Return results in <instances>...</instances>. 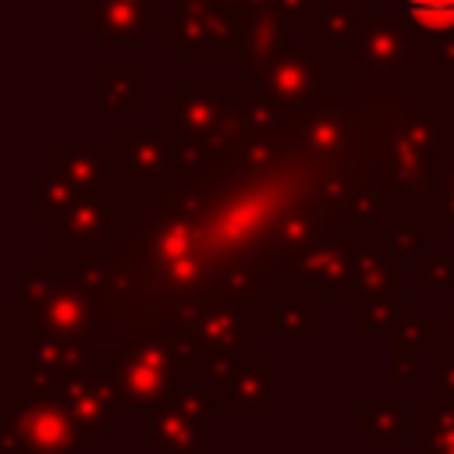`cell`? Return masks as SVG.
Returning <instances> with one entry per match:
<instances>
[{"mask_svg":"<svg viewBox=\"0 0 454 454\" xmlns=\"http://www.w3.org/2000/svg\"><path fill=\"white\" fill-rule=\"evenodd\" d=\"M121 387L124 401L131 411H153L170 404L188 390L184 376V355L177 337L160 340V337H138L128 340L121 351H114L106 362H99Z\"/></svg>","mask_w":454,"mask_h":454,"instance_id":"cell-1","label":"cell"},{"mask_svg":"<svg viewBox=\"0 0 454 454\" xmlns=\"http://www.w3.org/2000/svg\"><path fill=\"white\" fill-rule=\"evenodd\" d=\"M96 436L50 394H4L0 454H89Z\"/></svg>","mask_w":454,"mask_h":454,"instance_id":"cell-2","label":"cell"},{"mask_svg":"<svg viewBox=\"0 0 454 454\" xmlns=\"http://www.w3.org/2000/svg\"><path fill=\"white\" fill-rule=\"evenodd\" d=\"M273 383V358L262 351H245L238 358L216 362L213 376L206 383V397L213 404V415H273L270 401Z\"/></svg>","mask_w":454,"mask_h":454,"instance_id":"cell-3","label":"cell"},{"mask_svg":"<svg viewBox=\"0 0 454 454\" xmlns=\"http://www.w3.org/2000/svg\"><path fill=\"white\" fill-rule=\"evenodd\" d=\"M213 404L206 390H184L163 408L142 415L149 454H209Z\"/></svg>","mask_w":454,"mask_h":454,"instance_id":"cell-4","label":"cell"},{"mask_svg":"<svg viewBox=\"0 0 454 454\" xmlns=\"http://www.w3.org/2000/svg\"><path fill=\"white\" fill-rule=\"evenodd\" d=\"M21 305H25V316L35 323V330L85 348L89 305L78 291H71L67 284L53 280V277H43L35 266V273L25 277V284H21Z\"/></svg>","mask_w":454,"mask_h":454,"instance_id":"cell-5","label":"cell"},{"mask_svg":"<svg viewBox=\"0 0 454 454\" xmlns=\"http://www.w3.org/2000/svg\"><path fill=\"white\" fill-rule=\"evenodd\" d=\"M50 397H57V401L71 411V419H74L85 433H92L96 440L114 426V419L131 415V408H128V401H124L117 380H114L103 365H96V369H89V372H82V376L60 383Z\"/></svg>","mask_w":454,"mask_h":454,"instance_id":"cell-6","label":"cell"},{"mask_svg":"<svg viewBox=\"0 0 454 454\" xmlns=\"http://www.w3.org/2000/svg\"><path fill=\"white\" fill-rule=\"evenodd\" d=\"M355 429L369 440L372 450H401L404 436L411 433V419L397 401H358Z\"/></svg>","mask_w":454,"mask_h":454,"instance_id":"cell-7","label":"cell"},{"mask_svg":"<svg viewBox=\"0 0 454 454\" xmlns=\"http://www.w3.org/2000/svg\"><path fill=\"white\" fill-rule=\"evenodd\" d=\"M411 433L422 436L419 454H454V401H422L411 419Z\"/></svg>","mask_w":454,"mask_h":454,"instance_id":"cell-8","label":"cell"},{"mask_svg":"<svg viewBox=\"0 0 454 454\" xmlns=\"http://www.w3.org/2000/svg\"><path fill=\"white\" fill-rule=\"evenodd\" d=\"M262 323H273L277 333L287 337H301V333H319V301H312L309 294H287L280 298L270 312H262Z\"/></svg>","mask_w":454,"mask_h":454,"instance_id":"cell-9","label":"cell"},{"mask_svg":"<svg viewBox=\"0 0 454 454\" xmlns=\"http://www.w3.org/2000/svg\"><path fill=\"white\" fill-rule=\"evenodd\" d=\"M401 18L426 39L454 32V0H401Z\"/></svg>","mask_w":454,"mask_h":454,"instance_id":"cell-10","label":"cell"},{"mask_svg":"<svg viewBox=\"0 0 454 454\" xmlns=\"http://www.w3.org/2000/svg\"><path fill=\"white\" fill-rule=\"evenodd\" d=\"M142 4H145V0H117V11L99 14L96 25H99V28H110V35H106L103 43H110V39H117V43H135V35L142 39V35H145Z\"/></svg>","mask_w":454,"mask_h":454,"instance_id":"cell-11","label":"cell"},{"mask_svg":"<svg viewBox=\"0 0 454 454\" xmlns=\"http://www.w3.org/2000/svg\"><path fill=\"white\" fill-rule=\"evenodd\" d=\"M422 376V362L419 355H394V362L387 365V383L390 387H408Z\"/></svg>","mask_w":454,"mask_h":454,"instance_id":"cell-12","label":"cell"},{"mask_svg":"<svg viewBox=\"0 0 454 454\" xmlns=\"http://www.w3.org/2000/svg\"><path fill=\"white\" fill-rule=\"evenodd\" d=\"M422 287H454V259H422Z\"/></svg>","mask_w":454,"mask_h":454,"instance_id":"cell-13","label":"cell"}]
</instances>
